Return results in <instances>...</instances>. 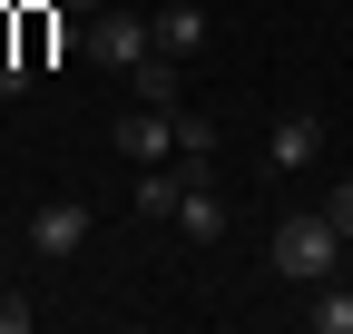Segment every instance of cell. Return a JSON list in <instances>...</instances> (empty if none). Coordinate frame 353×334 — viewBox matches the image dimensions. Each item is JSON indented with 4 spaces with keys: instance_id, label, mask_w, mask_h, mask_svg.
<instances>
[{
    "instance_id": "obj_12",
    "label": "cell",
    "mask_w": 353,
    "mask_h": 334,
    "mask_svg": "<svg viewBox=\"0 0 353 334\" xmlns=\"http://www.w3.org/2000/svg\"><path fill=\"white\" fill-rule=\"evenodd\" d=\"M30 324H39V305H30V295H0V334H30Z\"/></svg>"
},
{
    "instance_id": "obj_11",
    "label": "cell",
    "mask_w": 353,
    "mask_h": 334,
    "mask_svg": "<svg viewBox=\"0 0 353 334\" xmlns=\"http://www.w3.org/2000/svg\"><path fill=\"white\" fill-rule=\"evenodd\" d=\"M176 148H196V157H216V118H196V108H176Z\"/></svg>"
},
{
    "instance_id": "obj_7",
    "label": "cell",
    "mask_w": 353,
    "mask_h": 334,
    "mask_svg": "<svg viewBox=\"0 0 353 334\" xmlns=\"http://www.w3.org/2000/svg\"><path fill=\"white\" fill-rule=\"evenodd\" d=\"M176 236H196V246L226 236V197H216V177H196L187 197H176Z\"/></svg>"
},
{
    "instance_id": "obj_4",
    "label": "cell",
    "mask_w": 353,
    "mask_h": 334,
    "mask_svg": "<svg viewBox=\"0 0 353 334\" xmlns=\"http://www.w3.org/2000/svg\"><path fill=\"white\" fill-rule=\"evenodd\" d=\"M324 157V118L314 108H285L275 128H265V167H275V177H294V167H314Z\"/></svg>"
},
{
    "instance_id": "obj_6",
    "label": "cell",
    "mask_w": 353,
    "mask_h": 334,
    "mask_svg": "<svg viewBox=\"0 0 353 334\" xmlns=\"http://www.w3.org/2000/svg\"><path fill=\"white\" fill-rule=\"evenodd\" d=\"M148 20H157V50H167V59H196V50H206V10H196V0H157Z\"/></svg>"
},
{
    "instance_id": "obj_8",
    "label": "cell",
    "mask_w": 353,
    "mask_h": 334,
    "mask_svg": "<svg viewBox=\"0 0 353 334\" xmlns=\"http://www.w3.org/2000/svg\"><path fill=\"white\" fill-rule=\"evenodd\" d=\"M304 324H314V334H353V285L324 275V285H314V305H304Z\"/></svg>"
},
{
    "instance_id": "obj_14",
    "label": "cell",
    "mask_w": 353,
    "mask_h": 334,
    "mask_svg": "<svg viewBox=\"0 0 353 334\" xmlns=\"http://www.w3.org/2000/svg\"><path fill=\"white\" fill-rule=\"evenodd\" d=\"M59 10H79V20H99V10H108V0H59Z\"/></svg>"
},
{
    "instance_id": "obj_1",
    "label": "cell",
    "mask_w": 353,
    "mask_h": 334,
    "mask_svg": "<svg viewBox=\"0 0 353 334\" xmlns=\"http://www.w3.org/2000/svg\"><path fill=\"white\" fill-rule=\"evenodd\" d=\"M343 246H353V236H343L324 206H314V217H285L275 236H265V266H275L285 285H304V295H314L324 275H343Z\"/></svg>"
},
{
    "instance_id": "obj_2",
    "label": "cell",
    "mask_w": 353,
    "mask_h": 334,
    "mask_svg": "<svg viewBox=\"0 0 353 334\" xmlns=\"http://www.w3.org/2000/svg\"><path fill=\"white\" fill-rule=\"evenodd\" d=\"M79 50L99 59V69H118V79H128V69L157 50V20H148V10H128V0H108L99 20H88V39H79Z\"/></svg>"
},
{
    "instance_id": "obj_13",
    "label": "cell",
    "mask_w": 353,
    "mask_h": 334,
    "mask_svg": "<svg viewBox=\"0 0 353 334\" xmlns=\"http://www.w3.org/2000/svg\"><path fill=\"white\" fill-rule=\"evenodd\" d=\"M324 217H334V226L353 236V177H334V197H324Z\"/></svg>"
},
{
    "instance_id": "obj_3",
    "label": "cell",
    "mask_w": 353,
    "mask_h": 334,
    "mask_svg": "<svg viewBox=\"0 0 353 334\" xmlns=\"http://www.w3.org/2000/svg\"><path fill=\"white\" fill-rule=\"evenodd\" d=\"M88 226H99V217H88L79 197H50V206L30 217V256H39V266H69L79 246H88Z\"/></svg>"
},
{
    "instance_id": "obj_9",
    "label": "cell",
    "mask_w": 353,
    "mask_h": 334,
    "mask_svg": "<svg viewBox=\"0 0 353 334\" xmlns=\"http://www.w3.org/2000/svg\"><path fill=\"white\" fill-rule=\"evenodd\" d=\"M128 89H138V108H176V69H167V50H148L138 69H128Z\"/></svg>"
},
{
    "instance_id": "obj_5",
    "label": "cell",
    "mask_w": 353,
    "mask_h": 334,
    "mask_svg": "<svg viewBox=\"0 0 353 334\" xmlns=\"http://www.w3.org/2000/svg\"><path fill=\"white\" fill-rule=\"evenodd\" d=\"M118 148H128V167L176 157V108H128V118H118Z\"/></svg>"
},
{
    "instance_id": "obj_10",
    "label": "cell",
    "mask_w": 353,
    "mask_h": 334,
    "mask_svg": "<svg viewBox=\"0 0 353 334\" xmlns=\"http://www.w3.org/2000/svg\"><path fill=\"white\" fill-rule=\"evenodd\" d=\"M176 197H187V177H157V167H138V217H176Z\"/></svg>"
}]
</instances>
